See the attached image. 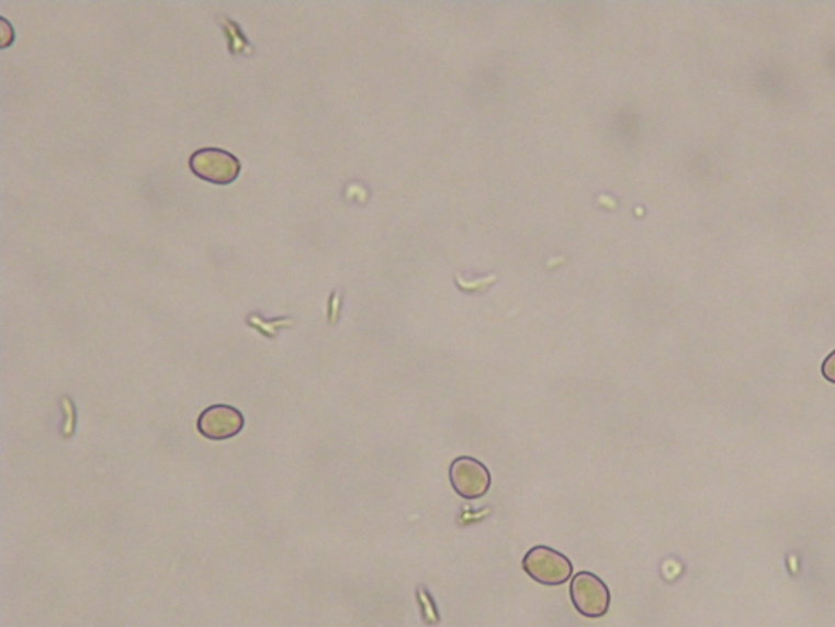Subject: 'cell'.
Wrapping results in <instances>:
<instances>
[{
	"label": "cell",
	"mask_w": 835,
	"mask_h": 627,
	"mask_svg": "<svg viewBox=\"0 0 835 627\" xmlns=\"http://www.w3.org/2000/svg\"><path fill=\"white\" fill-rule=\"evenodd\" d=\"M190 169L194 176L214 186H230L240 176V160L217 147H204L191 154Z\"/></svg>",
	"instance_id": "cell-1"
},
{
	"label": "cell",
	"mask_w": 835,
	"mask_h": 627,
	"mask_svg": "<svg viewBox=\"0 0 835 627\" xmlns=\"http://www.w3.org/2000/svg\"><path fill=\"white\" fill-rule=\"evenodd\" d=\"M522 569L532 580L545 586L563 585L573 575L572 561L549 546L532 548L522 559Z\"/></svg>",
	"instance_id": "cell-2"
},
{
	"label": "cell",
	"mask_w": 835,
	"mask_h": 627,
	"mask_svg": "<svg viewBox=\"0 0 835 627\" xmlns=\"http://www.w3.org/2000/svg\"><path fill=\"white\" fill-rule=\"evenodd\" d=\"M573 606L586 618H602L610 608V592L602 579L593 572H579L569 586Z\"/></svg>",
	"instance_id": "cell-3"
},
{
	"label": "cell",
	"mask_w": 835,
	"mask_h": 627,
	"mask_svg": "<svg viewBox=\"0 0 835 627\" xmlns=\"http://www.w3.org/2000/svg\"><path fill=\"white\" fill-rule=\"evenodd\" d=\"M449 479L458 495L467 501L482 499L492 488L488 468L471 456H461L452 461Z\"/></svg>",
	"instance_id": "cell-4"
},
{
	"label": "cell",
	"mask_w": 835,
	"mask_h": 627,
	"mask_svg": "<svg viewBox=\"0 0 835 627\" xmlns=\"http://www.w3.org/2000/svg\"><path fill=\"white\" fill-rule=\"evenodd\" d=\"M244 425V415L237 408L224 404L211 405L198 418V432L214 441L236 437Z\"/></svg>",
	"instance_id": "cell-5"
},
{
	"label": "cell",
	"mask_w": 835,
	"mask_h": 627,
	"mask_svg": "<svg viewBox=\"0 0 835 627\" xmlns=\"http://www.w3.org/2000/svg\"><path fill=\"white\" fill-rule=\"evenodd\" d=\"M221 26L226 32L227 40H229V52L233 56H253L255 48L247 36L241 32L239 23L230 20L229 16H219Z\"/></svg>",
	"instance_id": "cell-6"
},
{
	"label": "cell",
	"mask_w": 835,
	"mask_h": 627,
	"mask_svg": "<svg viewBox=\"0 0 835 627\" xmlns=\"http://www.w3.org/2000/svg\"><path fill=\"white\" fill-rule=\"evenodd\" d=\"M245 322H247L248 327L253 328V331H257L258 334L270 338V340H274V338L278 337V334L283 331V328L291 327V325H294V322L296 321H294L293 317H278L270 318V321H264L260 314L251 313L247 318H245Z\"/></svg>",
	"instance_id": "cell-7"
},
{
	"label": "cell",
	"mask_w": 835,
	"mask_h": 627,
	"mask_svg": "<svg viewBox=\"0 0 835 627\" xmlns=\"http://www.w3.org/2000/svg\"><path fill=\"white\" fill-rule=\"evenodd\" d=\"M60 408H63L64 424L60 427V434L64 438H72L76 434L77 415L76 407H74L72 399L69 395L60 399Z\"/></svg>",
	"instance_id": "cell-8"
},
{
	"label": "cell",
	"mask_w": 835,
	"mask_h": 627,
	"mask_svg": "<svg viewBox=\"0 0 835 627\" xmlns=\"http://www.w3.org/2000/svg\"><path fill=\"white\" fill-rule=\"evenodd\" d=\"M341 301H338V291H335L330 298V304H328V321L330 324H337L338 315H340Z\"/></svg>",
	"instance_id": "cell-9"
},
{
	"label": "cell",
	"mask_w": 835,
	"mask_h": 627,
	"mask_svg": "<svg viewBox=\"0 0 835 627\" xmlns=\"http://www.w3.org/2000/svg\"><path fill=\"white\" fill-rule=\"evenodd\" d=\"M821 371H823V377L826 378L827 381L835 384V350L826 358V360H824Z\"/></svg>",
	"instance_id": "cell-10"
}]
</instances>
